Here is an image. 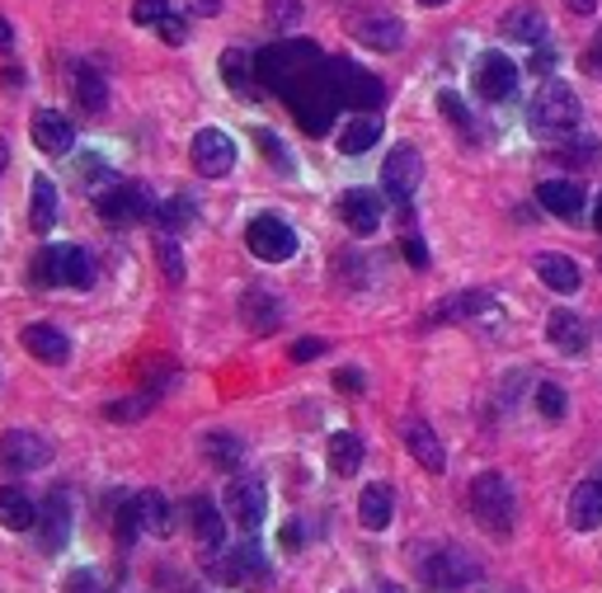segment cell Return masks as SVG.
Listing matches in <instances>:
<instances>
[{
  "label": "cell",
  "mask_w": 602,
  "mask_h": 593,
  "mask_svg": "<svg viewBox=\"0 0 602 593\" xmlns=\"http://www.w3.org/2000/svg\"><path fill=\"white\" fill-rule=\"evenodd\" d=\"M52 462V443L42 433H28V429H14L0 438V466L5 471H42Z\"/></svg>",
  "instance_id": "7c38bea8"
},
{
  "label": "cell",
  "mask_w": 602,
  "mask_h": 593,
  "mask_svg": "<svg viewBox=\"0 0 602 593\" xmlns=\"http://www.w3.org/2000/svg\"><path fill=\"white\" fill-rule=\"evenodd\" d=\"M419 579H424L428 593H456V589H466L471 579H476V560H471L466 551H456V546H442V551H434V556L424 560Z\"/></svg>",
  "instance_id": "9c48e42d"
},
{
  "label": "cell",
  "mask_w": 602,
  "mask_h": 593,
  "mask_svg": "<svg viewBox=\"0 0 602 593\" xmlns=\"http://www.w3.org/2000/svg\"><path fill=\"white\" fill-rule=\"evenodd\" d=\"M527 118H532V133L561 137V133H575V127H579L584 104H579V94L569 90V85L541 80V90L532 94V109H527Z\"/></svg>",
  "instance_id": "3957f363"
},
{
  "label": "cell",
  "mask_w": 602,
  "mask_h": 593,
  "mask_svg": "<svg viewBox=\"0 0 602 593\" xmlns=\"http://www.w3.org/2000/svg\"><path fill=\"white\" fill-rule=\"evenodd\" d=\"M240 320L250 325V335H274L278 325H283V306H278V296H274V292H264V288H250L246 296H240Z\"/></svg>",
  "instance_id": "ffe728a7"
},
{
  "label": "cell",
  "mask_w": 602,
  "mask_h": 593,
  "mask_svg": "<svg viewBox=\"0 0 602 593\" xmlns=\"http://www.w3.org/2000/svg\"><path fill=\"white\" fill-rule=\"evenodd\" d=\"M0 522H5L10 532L38 528V508H34V500H28L24 490H14V485H0Z\"/></svg>",
  "instance_id": "f546056e"
},
{
  "label": "cell",
  "mask_w": 602,
  "mask_h": 593,
  "mask_svg": "<svg viewBox=\"0 0 602 593\" xmlns=\"http://www.w3.org/2000/svg\"><path fill=\"white\" fill-rule=\"evenodd\" d=\"M137 518H141V532H151V537H170V532H175L170 500H165L161 490H141L137 494Z\"/></svg>",
  "instance_id": "4dcf8cb0"
},
{
  "label": "cell",
  "mask_w": 602,
  "mask_h": 593,
  "mask_svg": "<svg viewBox=\"0 0 602 593\" xmlns=\"http://www.w3.org/2000/svg\"><path fill=\"white\" fill-rule=\"evenodd\" d=\"M76 179H80V184H85V189H90V193H99V189H104V184H109L113 175H109V165L99 161L95 151H85L80 161H76Z\"/></svg>",
  "instance_id": "74e56055"
},
{
  "label": "cell",
  "mask_w": 602,
  "mask_h": 593,
  "mask_svg": "<svg viewBox=\"0 0 602 593\" xmlns=\"http://www.w3.org/2000/svg\"><path fill=\"white\" fill-rule=\"evenodd\" d=\"M321 353H325V339H297V344H292V358L297 363H311V358H321Z\"/></svg>",
  "instance_id": "7dc6e473"
},
{
  "label": "cell",
  "mask_w": 602,
  "mask_h": 593,
  "mask_svg": "<svg viewBox=\"0 0 602 593\" xmlns=\"http://www.w3.org/2000/svg\"><path fill=\"white\" fill-rule=\"evenodd\" d=\"M34 198H28V222H34V231H52L57 226V189H52V179H34V189H28Z\"/></svg>",
  "instance_id": "836d02e7"
},
{
  "label": "cell",
  "mask_w": 602,
  "mask_h": 593,
  "mask_svg": "<svg viewBox=\"0 0 602 593\" xmlns=\"http://www.w3.org/2000/svg\"><path fill=\"white\" fill-rule=\"evenodd\" d=\"M283 99H288V109L297 113L301 133L325 137L329 133V118H335V109H339V90H335V76H329V62L315 66L311 76H301Z\"/></svg>",
  "instance_id": "6da1fadb"
},
{
  "label": "cell",
  "mask_w": 602,
  "mask_h": 593,
  "mask_svg": "<svg viewBox=\"0 0 602 593\" xmlns=\"http://www.w3.org/2000/svg\"><path fill=\"white\" fill-rule=\"evenodd\" d=\"M593 222H598V231H602V198H598V212H593Z\"/></svg>",
  "instance_id": "6125c7cd"
},
{
  "label": "cell",
  "mask_w": 602,
  "mask_h": 593,
  "mask_svg": "<svg viewBox=\"0 0 602 593\" xmlns=\"http://www.w3.org/2000/svg\"><path fill=\"white\" fill-rule=\"evenodd\" d=\"M335 381H339V387L349 391V395H358V391H363V373H358V367H343V373H339Z\"/></svg>",
  "instance_id": "f5cc1de1"
},
{
  "label": "cell",
  "mask_w": 602,
  "mask_h": 593,
  "mask_svg": "<svg viewBox=\"0 0 602 593\" xmlns=\"http://www.w3.org/2000/svg\"><path fill=\"white\" fill-rule=\"evenodd\" d=\"M438 109L448 113V123H456L462 133H471V113H466V104H462V99H456L452 90H442V94H438Z\"/></svg>",
  "instance_id": "f6af8a7d"
},
{
  "label": "cell",
  "mask_w": 602,
  "mask_h": 593,
  "mask_svg": "<svg viewBox=\"0 0 602 593\" xmlns=\"http://www.w3.org/2000/svg\"><path fill=\"white\" fill-rule=\"evenodd\" d=\"M151 203H155V198H151L147 189H141V184H127V179H109L104 189L95 193L99 217L113 222V226H127V222L151 217Z\"/></svg>",
  "instance_id": "52a82bcc"
},
{
  "label": "cell",
  "mask_w": 602,
  "mask_h": 593,
  "mask_svg": "<svg viewBox=\"0 0 602 593\" xmlns=\"http://www.w3.org/2000/svg\"><path fill=\"white\" fill-rule=\"evenodd\" d=\"M329 76H335V90H339V104H349L358 113H372L381 104V80L372 71L353 66V62H329Z\"/></svg>",
  "instance_id": "30bf717a"
},
{
  "label": "cell",
  "mask_w": 602,
  "mask_h": 593,
  "mask_svg": "<svg viewBox=\"0 0 602 593\" xmlns=\"http://www.w3.org/2000/svg\"><path fill=\"white\" fill-rule=\"evenodd\" d=\"M377 137H381V118L363 113V118H353V123L339 133V151H343V155H363L367 147H377Z\"/></svg>",
  "instance_id": "e575fe53"
},
{
  "label": "cell",
  "mask_w": 602,
  "mask_h": 593,
  "mask_svg": "<svg viewBox=\"0 0 602 593\" xmlns=\"http://www.w3.org/2000/svg\"><path fill=\"white\" fill-rule=\"evenodd\" d=\"M537 409H541V415H547L551 424L565 419V391L555 387V381H541V387H537Z\"/></svg>",
  "instance_id": "60d3db41"
},
{
  "label": "cell",
  "mask_w": 602,
  "mask_h": 593,
  "mask_svg": "<svg viewBox=\"0 0 602 593\" xmlns=\"http://www.w3.org/2000/svg\"><path fill=\"white\" fill-rule=\"evenodd\" d=\"M537 203L551 212V217H579L584 212V189L579 184H569V179H547L537 189Z\"/></svg>",
  "instance_id": "83f0119b"
},
{
  "label": "cell",
  "mask_w": 602,
  "mask_h": 593,
  "mask_svg": "<svg viewBox=\"0 0 602 593\" xmlns=\"http://www.w3.org/2000/svg\"><path fill=\"white\" fill-rule=\"evenodd\" d=\"M490 306L494 302L485 292H462V296H448L434 320H466V316H480V311H490Z\"/></svg>",
  "instance_id": "8d00e7d4"
},
{
  "label": "cell",
  "mask_w": 602,
  "mask_h": 593,
  "mask_svg": "<svg viewBox=\"0 0 602 593\" xmlns=\"http://www.w3.org/2000/svg\"><path fill=\"white\" fill-rule=\"evenodd\" d=\"M260 151H268V161H274L278 169H288V151L278 147V137H274V133H260Z\"/></svg>",
  "instance_id": "c3c4849f"
},
{
  "label": "cell",
  "mask_w": 602,
  "mask_h": 593,
  "mask_svg": "<svg viewBox=\"0 0 602 593\" xmlns=\"http://www.w3.org/2000/svg\"><path fill=\"white\" fill-rule=\"evenodd\" d=\"M246 245L254 260L283 264L297 254V231L283 217H274V212H260V217H250V226H246Z\"/></svg>",
  "instance_id": "8992f818"
},
{
  "label": "cell",
  "mask_w": 602,
  "mask_h": 593,
  "mask_svg": "<svg viewBox=\"0 0 602 593\" xmlns=\"http://www.w3.org/2000/svg\"><path fill=\"white\" fill-rule=\"evenodd\" d=\"M551 66H555V52H537V56H532V71H541V76H547Z\"/></svg>",
  "instance_id": "11a10c76"
},
{
  "label": "cell",
  "mask_w": 602,
  "mask_h": 593,
  "mask_svg": "<svg viewBox=\"0 0 602 593\" xmlns=\"http://www.w3.org/2000/svg\"><path fill=\"white\" fill-rule=\"evenodd\" d=\"M471 514L490 537H509L513 532V490L499 471H480L471 480Z\"/></svg>",
  "instance_id": "277c9868"
},
{
  "label": "cell",
  "mask_w": 602,
  "mask_h": 593,
  "mask_svg": "<svg viewBox=\"0 0 602 593\" xmlns=\"http://www.w3.org/2000/svg\"><path fill=\"white\" fill-rule=\"evenodd\" d=\"M537 278L547 282L551 292H579V282H584V274H579V264L569 260V254H537Z\"/></svg>",
  "instance_id": "484cf974"
},
{
  "label": "cell",
  "mask_w": 602,
  "mask_h": 593,
  "mask_svg": "<svg viewBox=\"0 0 602 593\" xmlns=\"http://www.w3.org/2000/svg\"><path fill=\"white\" fill-rule=\"evenodd\" d=\"M189 5V14H203V20H212V14L222 10V0H184Z\"/></svg>",
  "instance_id": "db71d44e"
},
{
  "label": "cell",
  "mask_w": 602,
  "mask_h": 593,
  "mask_svg": "<svg viewBox=\"0 0 602 593\" xmlns=\"http://www.w3.org/2000/svg\"><path fill=\"white\" fill-rule=\"evenodd\" d=\"M471 80H476V94L490 99V104H504V99L518 94V66L509 62V52H480L476 66H471Z\"/></svg>",
  "instance_id": "ba28073f"
},
{
  "label": "cell",
  "mask_w": 602,
  "mask_h": 593,
  "mask_svg": "<svg viewBox=\"0 0 602 593\" xmlns=\"http://www.w3.org/2000/svg\"><path fill=\"white\" fill-rule=\"evenodd\" d=\"M161 38L170 42V48H179V42H184V20H179V14H170V20L161 24Z\"/></svg>",
  "instance_id": "f907efd6"
},
{
  "label": "cell",
  "mask_w": 602,
  "mask_h": 593,
  "mask_svg": "<svg viewBox=\"0 0 602 593\" xmlns=\"http://www.w3.org/2000/svg\"><path fill=\"white\" fill-rule=\"evenodd\" d=\"M170 14H175V5H170V0H137V5H133V24H141V28H161Z\"/></svg>",
  "instance_id": "ab89813d"
},
{
  "label": "cell",
  "mask_w": 602,
  "mask_h": 593,
  "mask_svg": "<svg viewBox=\"0 0 602 593\" xmlns=\"http://www.w3.org/2000/svg\"><path fill=\"white\" fill-rule=\"evenodd\" d=\"M353 38L363 48H377V52H396L405 42V24L391 20V14H367V20L353 24Z\"/></svg>",
  "instance_id": "44dd1931"
},
{
  "label": "cell",
  "mask_w": 602,
  "mask_h": 593,
  "mask_svg": "<svg viewBox=\"0 0 602 593\" xmlns=\"http://www.w3.org/2000/svg\"><path fill=\"white\" fill-rule=\"evenodd\" d=\"M28 133H34V147L48 151V155H66L71 141H76V127H71V118H66V113H57V109H42Z\"/></svg>",
  "instance_id": "d6986e66"
},
{
  "label": "cell",
  "mask_w": 602,
  "mask_h": 593,
  "mask_svg": "<svg viewBox=\"0 0 602 593\" xmlns=\"http://www.w3.org/2000/svg\"><path fill=\"white\" fill-rule=\"evenodd\" d=\"M10 165V147H5V137H0V169Z\"/></svg>",
  "instance_id": "680465c9"
},
{
  "label": "cell",
  "mask_w": 602,
  "mask_h": 593,
  "mask_svg": "<svg viewBox=\"0 0 602 593\" xmlns=\"http://www.w3.org/2000/svg\"><path fill=\"white\" fill-rule=\"evenodd\" d=\"M71 99H76L85 113H99V109L109 104V85H104V76H99L95 66L76 62V66H71Z\"/></svg>",
  "instance_id": "4316f807"
},
{
  "label": "cell",
  "mask_w": 602,
  "mask_h": 593,
  "mask_svg": "<svg viewBox=\"0 0 602 593\" xmlns=\"http://www.w3.org/2000/svg\"><path fill=\"white\" fill-rule=\"evenodd\" d=\"M254 66H260V80L268 85V90L288 94L301 76H311L315 66H325V56L311 38H301V42H274V48H264Z\"/></svg>",
  "instance_id": "7a4b0ae2"
},
{
  "label": "cell",
  "mask_w": 602,
  "mask_h": 593,
  "mask_svg": "<svg viewBox=\"0 0 602 593\" xmlns=\"http://www.w3.org/2000/svg\"><path fill=\"white\" fill-rule=\"evenodd\" d=\"M222 80L231 85V90H246L250 85V56L246 52H222Z\"/></svg>",
  "instance_id": "f35d334b"
},
{
  "label": "cell",
  "mask_w": 602,
  "mask_h": 593,
  "mask_svg": "<svg viewBox=\"0 0 602 593\" xmlns=\"http://www.w3.org/2000/svg\"><path fill=\"white\" fill-rule=\"evenodd\" d=\"M565 5L575 10V14H593V10H598V0H565Z\"/></svg>",
  "instance_id": "6f0895ef"
},
{
  "label": "cell",
  "mask_w": 602,
  "mask_h": 593,
  "mask_svg": "<svg viewBox=\"0 0 602 593\" xmlns=\"http://www.w3.org/2000/svg\"><path fill=\"white\" fill-rule=\"evenodd\" d=\"M499 28H504L509 42H527V48H537V42L547 38V14H541L537 5H513L504 20H499Z\"/></svg>",
  "instance_id": "cb8c5ba5"
},
{
  "label": "cell",
  "mask_w": 602,
  "mask_h": 593,
  "mask_svg": "<svg viewBox=\"0 0 602 593\" xmlns=\"http://www.w3.org/2000/svg\"><path fill=\"white\" fill-rule=\"evenodd\" d=\"M226 514H231L246 532L264 528V514H268V490H264V480H260V476H240V480H231V490H226Z\"/></svg>",
  "instance_id": "4fadbf2b"
},
{
  "label": "cell",
  "mask_w": 602,
  "mask_h": 593,
  "mask_svg": "<svg viewBox=\"0 0 602 593\" xmlns=\"http://www.w3.org/2000/svg\"><path fill=\"white\" fill-rule=\"evenodd\" d=\"M283 546H288V551H297V546H306V522H288V528H283Z\"/></svg>",
  "instance_id": "681fc988"
},
{
  "label": "cell",
  "mask_w": 602,
  "mask_h": 593,
  "mask_svg": "<svg viewBox=\"0 0 602 593\" xmlns=\"http://www.w3.org/2000/svg\"><path fill=\"white\" fill-rule=\"evenodd\" d=\"M264 14L274 28H292L301 20V0H264Z\"/></svg>",
  "instance_id": "b9f144b4"
},
{
  "label": "cell",
  "mask_w": 602,
  "mask_h": 593,
  "mask_svg": "<svg viewBox=\"0 0 602 593\" xmlns=\"http://www.w3.org/2000/svg\"><path fill=\"white\" fill-rule=\"evenodd\" d=\"M391 508H396L391 485H367L358 494V522H363L367 532H381L386 522H391Z\"/></svg>",
  "instance_id": "f1b7e54d"
},
{
  "label": "cell",
  "mask_w": 602,
  "mask_h": 593,
  "mask_svg": "<svg viewBox=\"0 0 602 593\" xmlns=\"http://www.w3.org/2000/svg\"><path fill=\"white\" fill-rule=\"evenodd\" d=\"M38 282V288H52V282H62V288H90L95 282V260L85 254L80 245H48L34 260V274H28Z\"/></svg>",
  "instance_id": "5b68a950"
},
{
  "label": "cell",
  "mask_w": 602,
  "mask_h": 593,
  "mask_svg": "<svg viewBox=\"0 0 602 593\" xmlns=\"http://www.w3.org/2000/svg\"><path fill=\"white\" fill-rule=\"evenodd\" d=\"M193 169L203 179H226L236 169V141L217 133V127H203V133L193 137Z\"/></svg>",
  "instance_id": "5bb4252c"
},
{
  "label": "cell",
  "mask_w": 602,
  "mask_h": 593,
  "mask_svg": "<svg viewBox=\"0 0 602 593\" xmlns=\"http://www.w3.org/2000/svg\"><path fill=\"white\" fill-rule=\"evenodd\" d=\"M405 447L414 452V462L424 466V471H442V466H448V452H442V443H438V433L428 429L424 419H410L405 424Z\"/></svg>",
  "instance_id": "d4e9b609"
},
{
  "label": "cell",
  "mask_w": 602,
  "mask_h": 593,
  "mask_svg": "<svg viewBox=\"0 0 602 593\" xmlns=\"http://www.w3.org/2000/svg\"><path fill=\"white\" fill-rule=\"evenodd\" d=\"M419 179H424V161H419V151L410 147H396L391 155H386V165H381V189L391 203H410L414 189H419Z\"/></svg>",
  "instance_id": "8fae6325"
},
{
  "label": "cell",
  "mask_w": 602,
  "mask_h": 593,
  "mask_svg": "<svg viewBox=\"0 0 602 593\" xmlns=\"http://www.w3.org/2000/svg\"><path fill=\"white\" fill-rule=\"evenodd\" d=\"M66 593H104V584H99V570H95V565H80V570H71Z\"/></svg>",
  "instance_id": "ee69618b"
},
{
  "label": "cell",
  "mask_w": 602,
  "mask_h": 593,
  "mask_svg": "<svg viewBox=\"0 0 602 593\" xmlns=\"http://www.w3.org/2000/svg\"><path fill=\"white\" fill-rule=\"evenodd\" d=\"M155 250H161L165 278H170V282H179V278H184V260H179V250H175V240H170V231H161V236H155Z\"/></svg>",
  "instance_id": "7bdbcfd3"
},
{
  "label": "cell",
  "mask_w": 602,
  "mask_h": 593,
  "mask_svg": "<svg viewBox=\"0 0 602 593\" xmlns=\"http://www.w3.org/2000/svg\"><path fill=\"white\" fill-rule=\"evenodd\" d=\"M203 457H208L212 466H222V471H236V466L246 462V443H240L236 433H226V429H212V433L203 438Z\"/></svg>",
  "instance_id": "1f68e13d"
},
{
  "label": "cell",
  "mask_w": 602,
  "mask_h": 593,
  "mask_svg": "<svg viewBox=\"0 0 602 593\" xmlns=\"http://www.w3.org/2000/svg\"><path fill=\"white\" fill-rule=\"evenodd\" d=\"M339 217L349 222V231L358 236H372L381 226V193H372V189H349L339 198Z\"/></svg>",
  "instance_id": "2e32d148"
},
{
  "label": "cell",
  "mask_w": 602,
  "mask_h": 593,
  "mask_svg": "<svg viewBox=\"0 0 602 593\" xmlns=\"http://www.w3.org/2000/svg\"><path fill=\"white\" fill-rule=\"evenodd\" d=\"M598 264H602V254H598Z\"/></svg>",
  "instance_id": "e7e4bbea"
},
{
  "label": "cell",
  "mask_w": 602,
  "mask_h": 593,
  "mask_svg": "<svg viewBox=\"0 0 602 593\" xmlns=\"http://www.w3.org/2000/svg\"><path fill=\"white\" fill-rule=\"evenodd\" d=\"M20 344L28 349V358L52 363V367H62V363L71 358V339H66L62 330H57V325H24Z\"/></svg>",
  "instance_id": "e0dca14e"
},
{
  "label": "cell",
  "mask_w": 602,
  "mask_h": 593,
  "mask_svg": "<svg viewBox=\"0 0 602 593\" xmlns=\"http://www.w3.org/2000/svg\"><path fill=\"white\" fill-rule=\"evenodd\" d=\"M377 593H405V589H400V584H381Z\"/></svg>",
  "instance_id": "94428289"
},
{
  "label": "cell",
  "mask_w": 602,
  "mask_h": 593,
  "mask_svg": "<svg viewBox=\"0 0 602 593\" xmlns=\"http://www.w3.org/2000/svg\"><path fill=\"white\" fill-rule=\"evenodd\" d=\"M561 161H569V165H584L589 169L593 161H598V141L589 137V141H569V147L561 151Z\"/></svg>",
  "instance_id": "bcb514c9"
},
{
  "label": "cell",
  "mask_w": 602,
  "mask_h": 593,
  "mask_svg": "<svg viewBox=\"0 0 602 593\" xmlns=\"http://www.w3.org/2000/svg\"><path fill=\"white\" fill-rule=\"evenodd\" d=\"M189 532H193V542L203 551L226 542V518H222V508L212 504L208 494H193V500H189Z\"/></svg>",
  "instance_id": "ac0fdd59"
},
{
  "label": "cell",
  "mask_w": 602,
  "mask_h": 593,
  "mask_svg": "<svg viewBox=\"0 0 602 593\" xmlns=\"http://www.w3.org/2000/svg\"><path fill=\"white\" fill-rule=\"evenodd\" d=\"M358 466H363V438L349 433V429L329 438V471H335V476H358Z\"/></svg>",
  "instance_id": "d6a6232c"
},
{
  "label": "cell",
  "mask_w": 602,
  "mask_h": 593,
  "mask_svg": "<svg viewBox=\"0 0 602 593\" xmlns=\"http://www.w3.org/2000/svg\"><path fill=\"white\" fill-rule=\"evenodd\" d=\"M71 522H76V514H71V494L52 490L48 500L38 504V546L42 551H62L66 537H71Z\"/></svg>",
  "instance_id": "9a60e30c"
},
{
  "label": "cell",
  "mask_w": 602,
  "mask_h": 593,
  "mask_svg": "<svg viewBox=\"0 0 602 593\" xmlns=\"http://www.w3.org/2000/svg\"><path fill=\"white\" fill-rule=\"evenodd\" d=\"M14 48V28H10V20H0V52H10Z\"/></svg>",
  "instance_id": "9f6ffc18"
},
{
  "label": "cell",
  "mask_w": 602,
  "mask_h": 593,
  "mask_svg": "<svg viewBox=\"0 0 602 593\" xmlns=\"http://www.w3.org/2000/svg\"><path fill=\"white\" fill-rule=\"evenodd\" d=\"M598 42H602V38H598ZM589 66H593V71H602V48H598V52L589 56Z\"/></svg>",
  "instance_id": "91938a15"
},
{
  "label": "cell",
  "mask_w": 602,
  "mask_h": 593,
  "mask_svg": "<svg viewBox=\"0 0 602 593\" xmlns=\"http://www.w3.org/2000/svg\"><path fill=\"white\" fill-rule=\"evenodd\" d=\"M419 5H448V0H419Z\"/></svg>",
  "instance_id": "be15d7a7"
},
{
  "label": "cell",
  "mask_w": 602,
  "mask_h": 593,
  "mask_svg": "<svg viewBox=\"0 0 602 593\" xmlns=\"http://www.w3.org/2000/svg\"><path fill=\"white\" fill-rule=\"evenodd\" d=\"M602 522V480H584V485H575V494H569V528L575 532H593Z\"/></svg>",
  "instance_id": "603a6c76"
},
{
  "label": "cell",
  "mask_w": 602,
  "mask_h": 593,
  "mask_svg": "<svg viewBox=\"0 0 602 593\" xmlns=\"http://www.w3.org/2000/svg\"><path fill=\"white\" fill-rule=\"evenodd\" d=\"M405 254H410V264H414V268H424V264H428V250H424V240H419V236H405Z\"/></svg>",
  "instance_id": "816d5d0a"
},
{
  "label": "cell",
  "mask_w": 602,
  "mask_h": 593,
  "mask_svg": "<svg viewBox=\"0 0 602 593\" xmlns=\"http://www.w3.org/2000/svg\"><path fill=\"white\" fill-rule=\"evenodd\" d=\"M151 222H155V231H179L184 222H193V203H189V198H170V203H151Z\"/></svg>",
  "instance_id": "d590c367"
},
{
  "label": "cell",
  "mask_w": 602,
  "mask_h": 593,
  "mask_svg": "<svg viewBox=\"0 0 602 593\" xmlns=\"http://www.w3.org/2000/svg\"><path fill=\"white\" fill-rule=\"evenodd\" d=\"M547 335H551V344L561 349V353H584L589 349V325H584V316H575L569 306H561V311H551V320H547Z\"/></svg>",
  "instance_id": "7402d4cb"
}]
</instances>
